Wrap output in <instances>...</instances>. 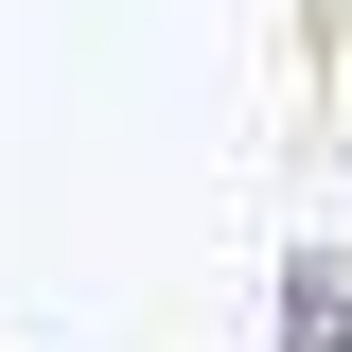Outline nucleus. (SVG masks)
<instances>
[{"instance_id":"1","label":"nucleus","mask_w":352,"mask_h":352,"mask_svg":"<svg viewBox=\"0 0 352 352\" xmlns=\"http://www.w3.org/2000/svg\"><path fill=\"white\" fill-rule=\"evenodd\" d=\"M352 335V247H282V352Z\"/></svg>"}]
</instances>
